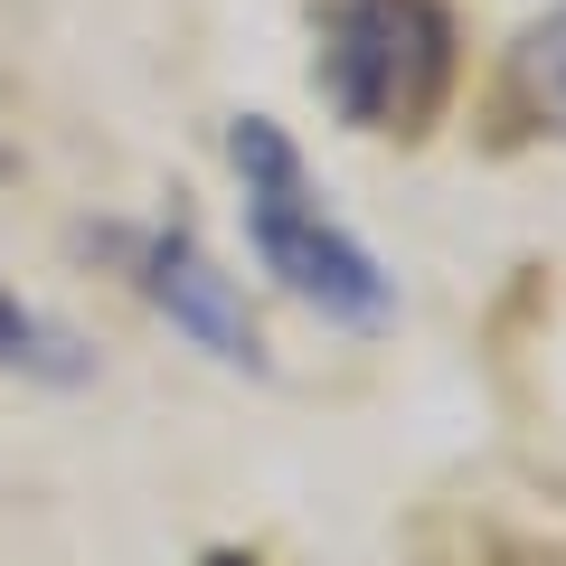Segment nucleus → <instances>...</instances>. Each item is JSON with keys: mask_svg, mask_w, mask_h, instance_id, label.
Listing matches in <instances>:
<instances>
[{"mask_svg": "<svg viewBox=\"0 0 566 566\" xmlns=\"http://www.w3.org/2000/svg\"><path fill=\"white\" fill-rule=\"evenodd\" d=\"M133 283H142V303L170 312V331H189L218 368H264V331H255V312H245V293L199 255L189 227L133 237Z\"/></svg>", "mask_w": 566, "mask_h": 566, "instance_id": "7ed1b4c3", "label": "nucleus"}, {"mask_svg": "<svg viewBox=\"0 0 566 566\" xmlns=\"http://www.w3.org/2000/svg\"><path fill=\"white\" fill-rule=\"evenodd\" d=\"M312 76H322L331 114H340L349 133L416 142L453 95V20H444V0H331Z\"/></svg>", "mask_w": 566, "mask_h": 566, "instance_id": "f03ea898", "label": "nucleus"}, {"mask_svg": "<svg viewBox=\"0 0 566 566\" xmlns=\"http://www.w3.org/2000/svg\"><path fill=\"white\" fill-rule=\"evenodd\" d=\"M227 161H237V180H245V245H255V264L293 293V303H312L340 331H378L387 312H397L387 264L322 208V189H312V170H303V151H293L283 123L237 114L227 123Z\"/></svg>", "mask_w": 566, "mask_h": 566, "instance_id": "f257e3e1", "label": "nucleus"}, {"mask_svg": "<svg viewBox=\"0 0 566 566\" xmlns=\"http://www.w3.org/2000/svg\"><path fill=\"white\" fill-rule=\"evenodd\" d=\"M520 95H528V114H538V123H557V133H566V20H547L538 39L520 48Z\"/></svg>", "mask_w": 566, "mask_h": 566, "instance_id": "39448f33", "label": "nucleus"}, {"mask_svg": "<svg viewBox=\"0 0 566 566\" xmlns=\"http://www.w3.org/2000/svg\"><path fill=\"white\" fill-rule=\"evenodd\" d=\"M0 368H39V378H85V349L66 340L57 322L20 303V293H0Z\"/></svg>", "mask_w": 566, "mask_h": 566, "instance_id": "20e7f679", "label": "nucleus"}]
</instances>
